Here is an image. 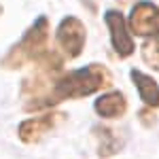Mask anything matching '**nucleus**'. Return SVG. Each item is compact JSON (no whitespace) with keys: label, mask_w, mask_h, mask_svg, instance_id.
<instances>
[{"label":"nucleus","mask_w":159,"mask_h":159,"mask_svg":"<svg viewBox=\"0 0 159 159\" xmlns=\"http://www.w3.org/2000/svg\"><path fill=\"white\" fill-rule=\"evenodd\" d=\"M110 81H112L110 79V72L104 66H100V64H91V66L72 70V72H68V74L53 76L47 93L38 100V102L25 106V110L28 112H34V110L49 108V106L57 104L61 100L85 98V96H91V93H96L100 89L108 87Z\"/></svg>","instance_id":"1"},{"label":"nucleus","mask_w":159,"mask_h":159,"mask_svg":"<svg viewBox=\"0 0 159 159\" xmlns=\"http://www.w3.org/2000/svg\"><path fill=\"white\" fill-rule=\"evenodd\" d=\"M47 36H49V21L47 17H38L32 24V28L24 34V38L7 53V57L2 60V66L9 70H17L30 60H38L45 53Z\"/></svg>","instance_id":"2"},{"label":"nucleus","mask_w":159,"mask_h":159,"mask_svg":"<svg viewBox=\"0 0 159 159\" xmlns=\"http://www.w3.org/2000/svg\"><path fill=\"white\" fill-rule=\"evenodd\" d=\"M55 38H57L60 49L68 57H79L83 47H85V38H87L85 25H83L81 19H76V17H64L61 24L57 25Z\"/></svg>","instance_id":"3"},{"label":"nucleus","mask_w":159,"mask_h":159,"mask_svg":"<svg viewBox=\"0 0 159 159\" xmlns=\"http://www.w3.org/2000/svg\"><path fill=\"white\" fill-rule=\"evenodd\" d=\"M66 121V115L64 112H45L40 117H34V119H28L19 125L17 134H19V140L24 144H34L38 142L45 134H49L51 129H55L60 123Z\"/></svg>","instance_id":"4"},{"label":"nucleus","mask_w":159,"mask_h":159,"mask_svg":"<svg viewBox=\"0 0 159 159\" xmlns=\"http://www.w3.org/2000/svg\"><path fill=\"white\" fill-rule=\"evenodd\" d=\"M129 28L138 36H159V9L153 2H138L129 13Z\"/></svg>","instance_id":"5"},{"label":"nucleus","mask_w":159,"mask_h":159,"mask_svg":"<svg viewBox=\"0 0 159 159\" xmlns=\"http://www.w3.org/2000/svg\"><path fill=\"white\" fill-rule=\"evenodd\" d=\"M104 21H106V25L110 30V43H112V49L117 51V55L129 57L134 53V40L129 36V30H127L123 13L121 11H106Z\"/></svg>","instance_id":"6"},{"label":"nucleus","mask_w":159,"mask_h":159,"mask_svg":"<svg viewBox=\"0 0 159 159\" xmlns=\"http://www.w3.org/2000/svg\"><path fill=\"white\" fill-rule=\"evenodd\" d=\"M93 108L104 119H117L127 110V100L121 91H108V93H104L96 100Z\"/></svg>","instance_id":"7"},{"label":"nucleus","mask_w":159,"mask_h":159,"mask_svg":"<svg viewBox=\"0 0 159 159\" xmlns=\"http://www.w3.org/2000/svg\"><path fill=\"white\" fill-rule=\"evenodd\" d=\"M132 79L134 85L140 91V98L148 108H157L159 106V85L155 83V79H151L148 74H142L140 70H132Z\"/></svg>","instance_id":"8"},{"label":"nucleus","mask_w":159,"mask_h":159,"mask_svg":"<svg viewBox=\"0 0 159 159\" xmlns=\"http://www.w3.org/2000/svg\"><path fill=\"white\" fill-rule=\"evenodd\" d=\"M96 136H98V140H100L98 153L102 157H108V155H115V153L121 151L123 138L117 134L115 127H102V125H98L96 127Z\"/></svg>","instance_id":"9"},{"label":"nucleus","mask_w":159,"mask_h":159,"mask_svg":"<svg viewBox=\"0 0 159 159\" xmlns=\"http://www.w3.org/2000/svg\"><path fill=\"white\" fill-rule=\"evenodd\" d=\"M142 60L147 61V66L159 72V36L148 38L142 45Z\"/></svg>","instance_id":"10"},{"label":"nucleus","mask_w":159,"mask_h":159,"mask_svg":"<svg viewBox=\"0 0 159 159\" xmlns=\"http://www.w3.org/2000/svg\"><path fill=\"white\" fill-rule=\"evenodd\" d=\"M138 117H140V121L144 123L147 127H151V125L155 123V112H151V110H148V108L140 110V115H138Z\"/></svg>","instance_id":"11"}]
</instances>
